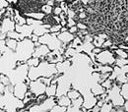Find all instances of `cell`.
I'll return each instance as SVG.
<instances>
[{"mask_svg": "<svg viewBox=\"0 0 128 112\" xmlns=\"http://www.w3.org/2000/svg\"><path fill=\"white\" fill-rule=\"evenodd\" d=\"M56 74H58L56 64H52L44 60L38 67H30L28 77L31 81H36L40 77L50 78Z\"/></svg>", "mask_w": 128, "mask_h": 112, "instance_id": "6da1fadb", "label": "cell"}, {"mask_svg": "<svg viewBox=\"0 0 128 112\" xmlns=\"http://www.w3.org/2000/svg\"><path fill=\"white\" fill-rule=\"evenodd\" d=\"M25 103L22 99L14 96V93L11 92L7 87L4 95H1V109L7 112H18L20 109L25 108Z\"/></svg>", "mask_w": 128, "mask_h": 112, "instance_id": "7a4b0ae2", "label": "cell"}, {"mask_svg": "<svg viewBox=\"0 0 128 112\" xmlns=\"http://www.w3.org/2000/svg\"><path fill=\"white\" fill-rule=\"evenodd\" d=\"M34 50H36L34 42H32V39L26 37L24 40L19 41L18 47L15 52L19 58V61H23V62L27 63V61L32 57Z\"/></svg>", "mask_w": 128, "mask_h": 112, "instance_id": "3957f363", "label": "cell"}, {"mask_svg": "<svg viewBox=\"0 0 128 112\" xmlns=\"http://www.w3.org/2000/svg\"><path fill=\"white\" fill-rule=\"evenodd\" d=\"M18 62L19 58L16 52L7 47L1 55V74H6L7 72L14 70L18 66Z\"/></svg>", "mask_w": 128, "mask_h": 112, "instance_id": "277c9868", "label": "cell"}, {"mask_svg": "<svg viewBox=\"0 0 128 112\" xmlns=\"http://www.w3.org/2000/svg\"><path fill=\"white\" fill-rule=\"evenodd\" d=\"M29 65L27 63L25 64H21V65H18L16 68L14 70H11L9 72H7L6 76H8V78L10 79L12 85H16L18 83H21V82H25L29 79L28 77V73H29Z\"/></svg>", "mask_w": 128, "mask_h": 112, "instance_id": "5b68a950", "label": "cell"}, {"mask_svg": "<svg viewBox=\"0 0 128 112\" xmlns=\"http://www.w3.org/2000/svg\"><path fill=\"white\" fill-rule=\"evenodd\" d=\"M110 101L112 103L113 107H123L125 104V99L121 96V86L117 85L115 82L110 90L106 91Z\"/></svg>", "mask_w": 128, "mask_h": 112, "instance_id": "8992f818", "label": "cell"}, {"mask_svg": "<svg viewBox=\"0 0 128 112\" xmlns=\"http://www.w3.org/2000/svg\"><path fill=\"white\" fill-rule=\"evenodd\" d=\"M59 32H55V33H50L49 32V33H46V34L40 36L38 41L42 44L48 45L51 51L58 50V49H60V48L62 47V42L57 37V35L59 34Z\"/></svg>", "mask_w": 128, "mask_h": 112, "instance_id": "52a82bcc", "label": "cell"}, {"mask_svg": "<svg viewBox=\"0 0 128 112\" xmlns=\"http://www.w3.org/2000/svg\"><path fill=\"white\" fill-rule=\"evenodd\" d=\"M116 56L110 49H104L100 53L96 55V62L100 65H110L115 66Z\"/></svg>", "mask_w": 128, "mask_h": 112, "instance_id": "ba28073f", "label": "cell"}, {"mask_svg": "<svg viewBox=\"0 0 128 112\" xmlns=\"http://www.w3.org/2000/svg\"><path fill=\"white\" fill-rule=\"evenodd\" d=\"M56 104V97H48L42 103L32 105L29 109V112H49Z\"/></svg>", "mask_w": 128, "mask_h": 112, "instance_id": "9c48e42d", "label": "cell"}, {"mask_svg": "<svg viewBox=\"0 0 128 112\" xmlns=\"http://www.w3.org/2000/svg\"><path fill=\"white\" fill-rule=\"evenodd\" d=\"M46 87H48L46 85H44L42 82H40L38 79L36 81H31V83L29 84V90L36 96L44 95L46 91Z\"/></svg>", "mask_w": 128, "mask_h": 112, "instance_id": "30bf717a", "label": "cell"}, {"mask_svg": "<svg viewBox=\"0 0 128 112\" xmlns=\"http://www.w3.org/2000/svg\"><path fill=\"white\" fill-rule=\"evenodd\" d=\"M28 91H29V86L25 82L18 83L14 86V96L22 100L25 98Z\"/></svg>", "mask_w": 128, "mask_h": 112, "instance_id": "8fae6325", "label": "cell"}, {"mask_svg": "<svg viewBox=\"0 0 128 112\" xmlns=\"http://www.w3.org/2000/svg\"><path fill=\"white\" fill-rule=\"evenodd\" d=\"M13 31H16V23L9 18L1 19V32L8 33Z\"/></svg>", "mask_w": 128, "mask_h": 112, "instance_id": "7c38bea8", "label": "cell"}, {"mask_svg": "<svg viewBox=\"0 0 128 112\" xmlns=\"http://www.w3.org/2000/svg\"><path fill=\"white\" fill-rule=\"evenodd\" d=\"M50 49L48 47V45L46 44H40V46H36V50L32 54V57L34 58H40V60H42L46 56H48V54L50 53Z\"/></svg>", "mask_w": 128, "mask_h": 112, "instance_id": "4fadbf2b", "label": "cell"}, {"mask_svg": "<svg viewBox=\"0 0 128 112\" xmlns=\"http://www.w3.org/2000/svg\"><path fill=\"white\" fill-rule=\"evenodd\" d=\"M34 27L30 25H24V26L16 25V32L22 33L25 37H28V38H31V36L34 33Z\"/></svg>", "mask_w": 128, "mask_h": 112, "instance_id": "5bb4252c", "label": "cell"}, {"mask_svg": "<svg viewBox=\"0 0 128 112\" xmlns=\"http://www.w3.org/2000/svg\"><path fill=\"white\" fill-rule=\"evenodd\" d=\"M75 36H76L75 34L69 32V31L65 32H59V34L57 35L58 39L62 42V44H66V45H68L69 43H71L74 40Z\"/></svg>", "mask_w": 128, "mask_h": 112, "instance_id": "9a60e30c", "label": "cell"}, {"mask_svg": "<svg viewBox=\"0 0 128 112\" xmlns=\"http://www.w3.org/2000/svg\"><path fill=\"white\" fill-rule=\"evenodd\" d=\"M50 28H51V25H48V24H44V25H40V26H38L34 28V33L38 36H42L46 33H49L50 32Z\"/></svg>", "mask_w": 128, "mask_h": 112, "instance_id": "2e32d148", "label": "cell"}, {"mask_svg": "<svg viewBox=\"0 0 128 112\" xmlns=\"http://www.w3.org/2000/svg\"><path fill=\"white\" fill-rule=\"evenodd\" d=\"M72 62L70 59H65L62 62H59L56 64V68H57V71L59 74H64L67 72V70L71 67Z\"/></svg>", "mask_w": 128, "mask_h": 112, "instance_id": "e0dca14e", "label": "cell"}, {"mask_svg": "<svg viewBox=\"0 0 128 112\" xmlns=\"http://www.w3.org/2000/svg\"><path fill=\"white\" fill-rule=\"evenodd\" d=\"M91 92H92L96 96H102V94L106 93V90L102 86V84L96 83L95 85L92 86V88H91Z\"/></svg>", "mask_w": 128, "mask_h": 112, "instance_id": "ac0fdd59", "label": "cell"}, {"mask_svg": "<svg viewBox=\"0 0 128 112\" xmlns=\"http://www.w3.org/2000/svg\"><path fill=\"white\" fill-rule=\"evenodd\" d=\"M56 100H57V104H58V105L64 106V107H69V106L72 104V100H71L67 96L56 97Z\"/></svg>", "mask_w": 128, "mask_h": 112, "instance_id": "d6986e66", "label": "cell"}, {"mask_svg": "<svg viewBox=\"0 0 128 112\" xmlns=\"http://www.w3.org/2000/svg\"><path fill=\"white\" fill-rule=\"evenodd\" d=\"M46 95L48 97H56L57 95V84H51L46 87Z\"/></svg>", "mask_w": 128, "mask_h": 112, "instance_id": "ffe728a7", "label": "cell"}, {"mask_svg": "<svg viewBox=\"0 0 128 112\" xmlns=\"http://www.w3.org/2000/svg\"><path fill=\"white\" fill-rule=\"evenodd\" d=\"M24 16H26L27 18H32V19H36V20H44L46 18V14L42 13V12H30V13H24L22 14Z\"/></svg>", "mask_w": 128, "mask_h": 112, "instance_id": "44dd1931", "label": "cell"}, {"mask_svg": "<svg viewBox=\"0 0 128 112\" xmlns=\"http://www.w3.org/2000/svg\"><path fill=\"white\" fill-rule=\"evenodd\" d=\"M5 42H6V46L9 48V49H11V50H13V51H16L17 47H18V43H19L18 40L7 37V38L5 39Z\"/></svg>", "mask_w": 128, "mask_h": 112, "instance_id": "7402d4cb", "label": "cell"}, {"mask_svg": "<svg viewBox=\"0 0 128 112\" xmlns=\"http://www.w3.org/2000/svg\"><path fill=\"white\" fill-rule=\"evenodd\" d=\"M7 37H9V38H13V39H16V40H18V41L24 40V39L26 38L22 33L16 32V31H13V32H8V33H7Z\"/></svg>", "mask_w": 128, "mask_h": 112, "instance_id": "603a6c76", "label": "cell"}, {"mask_svg": "<svg viewBox=\"0 0 128 112\" xmlns=\"http://www.w3.org/2000/svg\"><path fill=\"white\" fill-rule=\"evenodd\" d=\"M67 96H68L71 100H74V99H77V98L81 97L82 95H81V93L79 91H77V90H75V89H71V90L68 92Z\"/></svg>", "mask_w": 128, "mask_h": 112, "instance_id": "cb8c5ba5", "label": "cell"}, {"mask_svg": "<svg viewBox=\"0 0 128 112\" xmlns=\"http://www.w3.org/2000/svg\"><path fill=\"white\" fill-rule=\"evenodd\" d=\"M115 54L116 57H120V58H125L128 59V52L126 50H123V49H120V48H117L115 50H112Z\"/></svg>", "mask_w": 128, "mask_h": 112, "instance_id": "d4e9b609", "label": "cell"}, {"mask_svg": "<svg viewBox=\"0 0 128 112\" xmlns=\"http://www.w3.org/2000/svg\"><path fill=\"white\" fill-rule=\"evenodd\" d=\"M27 25H30L32 27H38V26H40V25H44V21L42 20H36V19H32V18H27Z\"/></svg>", "mask_w": 128, "mask_h": 112, "instance_id": "484cf974", "label": "cell"}, {"mask_svg": "<svg viewBox=\"0 0 128 112\" xmlns=\"http://www.w3.org/2000/svg\"><path fill=\"white\" fill-rule=\"evenodd\" d=\"M106 39L100 37L98 35H94V40H93V43L96 47H102Z\"/></svg>", "mask_w": 128, "mask_h": 112, "instance_id": "4316f807", "label": "cell"}, {"mask_svg": "<svg viewBox=\"0 0 128 112\" xmlns=\"http://www.w3.org/2000/svg\"><path fill=\"white\" fill-rule=\"evenodd\" d=\"M42 60L40 58H34V57H32L30 58L28 61H27V64L29 65V67H38V65L40 64Z\"/></svg>", "mask_w": 128, "mask_h": 112, "instance_id": "83f0119b", "label": "cell"}, {"mask_svg": "<svg viewBox=\"0 0 128 112\" xmlns=\"http://www.w3.org/2000/svg\"><path fill=\"white\" fill-rule=\"evenodd\" d=\"M112 110H113V105L110 101H108V102H106L100 107V112H112Z\"/></svg>", "mask_w": 128, "mask_h": 112, "instance_id": "f1b7e54d", "label": "cell"}, {"mask_svg": "<svg viewBox=\"0 0 128 112\" xmlns=\"http://www.w3.org/2000/svg\"><path fill=\"white\" fill-rule=\"evenodd\" d=\"M42 12L44 13L46 15H51L53 12V7L48 4H44L42 6Z\"/></svg>", "mask_w": 128, "mask_h": 112, "instance_id": "f546056e", "label": "cell"}, {"mask_svg": "<svg viewBox=\"0 0 128 112\" xmlns=\"http://www.w3.org/2000/svg\"><path fill=\"white\" fill-rule=\"evenodd\" d=\"M88 110L85 107H76L73 105H70L69 107H67V111L66 112H87Z\"/></svg>", "mask_w": 128, "mask_h": 112, "instance_id": "4dcf8cb0", "label": "cell"}, {"mask_svg": "<svg viewBox=\"0 0 128 112\" xmlns=\"http://www.w3.org/2000/svg\"><path fill=\"white\" fill-rule=\"evenodd\" d=\"M128 65V59L125 58H120V57H116V60H115V66H118V67H124Z\"/></svg>", "mask_w": 128, "mask_h": 112, "instance_id": "1f68e13d", "label": "cell"}, {"mask_svg": "<svg viewBox=\"0 0 128 112\" xmlns=\"http://www.w3.org/2000/svg\"><path fill=\"white\" fill-rule=\"evenodd\" d=\"M113 84H114V82L112 80H110V78L108 79L106 81H104L102 84V86L106 90V91H108V90H110L112 88V86H113Z\"/></svg>", "mask_w": 128, "mask_h": 112, "instance_id": "d6a6232c", "label": "cell"}, {"mask_svg": "<svg viewBox=\"0 0 128 112\" xmlns=\"http://www.w3.org/2000/svg\"><path fill=\"white\" fill-rule=\"evenodd\" d=\"M83 103H84V98H83V96H81V97L77 98V99L72 100V104L71 105L76 106V107H82L83 106Z\"/></svg>", "mask_w": 128, "mask_h": 112, "instance_id": "836d02e7", "label": "cell"}, {"mask_svg": "<svg viewBox=\"0 0 128 112\" xmlns=\"http://www.w3.org/2000/svg\"><path fill=\"white\" fill-rule=\"evenodd\" d=\"M1 83L4 84L6 87L12 85V83H11L10 79L8 78V76H6V75H4V74H1Z\"/></svg>", "mask_w": 128, "mask_h": 112, "instance_id": "e575fe53", "label": "cell"}, {"mask_svg": "<svg viewBox=\"0 0 128 112\" xmlns=\"http://www.w3.org/2000/svg\"><path fill=\"white\" fill-rule=\"evenodd\" d=\"M67 111V107H64V106H60L58 104H56L51 110L49 112H66Z\"/></svg>", "mask_w": 128, "mask_h": 112, "instance_id": "d590c367", "label": "cell"}, {"mask_svg": "<svg viewBox=\"0 0 128 112\" xmlns=\"http://www.w3.org/2000/svg\"><path fill=\"white\" fill-rule=\"evenodd\" d=\"M61 28H62V26L60 25V24H57V25H53V26H51V28H50V33H55V32H59L61 31Z\"/></svg>", "mask_w": 128, "mask_h": 112, "instance_id": "8d00e7d4", "label": "cell"}, {"mask_svg": "<svg viewBox=\"0 0 128 112\" xmlns=\"http://www.w3.org/2000/svg\"><path fill=\"white\" fill-rule=\"evenodd\" d=\"M48 96L44 94V95H42V96H36V104H40V103H42L46 98H48Z\"/></svg>", "mask_w": 128, "mask_h": 112, "instance_id": "74e56055", "label": "cell"}, {"mask_svg": "<svg viewBox=\"0 0 128 112\" xmlns=\"http://www.w3.org/2000/svg\"><path fill=\"white\" fill-rule=\"evenodd\" d=\"M112 45H113V41H112V38H110V39H106V40L104 41V45H102V49H110Z\"/></svg>", "mask_w": 128, "mask_h": 112, "instance_id": "f35d334b", "label": "cell"}, {"mask_svg": "<svg viewBox=\"0 0 128 112\" xmlns=\"http://www.w3.org/2000/svg\"><path fill=\"white\" fill-rule=\"evenodd\" d=\"M62 12H63V10L61 9V7H60V6H54V7H53L52 15H54V16H59Z\"/></svg>", "mask_w": 128, "mask_h": 112, "instance_id": "ab89813d", "label": "cell"}, {"mask_svg": "<svg viewBox=\"0 0 128 112\" xmlns=\"http://www.w3.org/2000/svg\"><path fill=\"white\" fill-rule=\"evenodd\" d=\"M76 25H77V23L73 18H68L67 19V27L68 28H72V27H74Z\"/></svg>", "mask_w": 128, "mask_h": 112, "instance_id": "60d3db41", "label": "cell"}, {"mask_svg": "<svg viewBox=\"0 0 128 112\" xmlns=\"http://www.w3.org/2000/svg\"><path fill=\"white\" fill-rule=\"evenodd\" d=\"M77 27H78V29L79 30H88V26L85 24V23H83V22H78L77 23Z\"/></svg>", "mask_w": 128, "mask_h": 112, "instance_id": "b9f144b4", "label": "cell"}, {"mask_svg": "<svg viewBox=\"0 0 128 112\" xmlns=\"http://www.w3.org/2000/svg\"><path fill=\"white\" fill-rule=\"evenodd\" d=\"M10 3L7 0H1L0 1V8H8Z\"/></svg>", "mask_w": 128, "mask_h": 112, "instance_id": "7bdbcfd3", "label": "cell"}, {"mask_svg": "<svg viewBox=\"0 0 128 112\" xmlns=\"http://www.w3.org/2000/svg\"><path fill=\"white\" fill-rule=\"evenodd\" d=\"M69 32H71V33H73V34H77V32L79 31V29H78V27H77V25L76 26H74V27H72V28H69Z\"/></svg>", "mask_w": 128, "mask_h": 112, "instance_id": "ee69618b", "label": "cell"}, {"mask_svg": "<svg viewBox=\"0 0 128 112\" xmlns=\"http://www.w3.org/2000/svg\"><path fill=\"white\" fill-rule=\"evenodd\" d=\"M30 39H32V42H38V41L40 40V36H38V35H36L34 33H32V35L31 36Z\"/></svg>", "mask_w": 128, "mask_h": 112, "instance_id": "f6af8a7d", "label": "cell"}, {"mask_svg": "<svg viewBox=\"0 0 128 112\" xmlns=\"http://www.w3.org/2000/svg\"><path fill=\"white\" fill-rule=\"evenodd\" d=\"M60 25H61L62 27H67V20H61Z\"/></svg>", "mask_w": 128, "mask_h": 112, "instance_id": "bcb514c9", "label": "cell"}, {"mask_svg": "<svg viewBox=\"0 0 128 112\" xmlns=\"http://www.w3.org/2000/svg\"><path fill=\"white\" fill-rule=\"evenodd\" d=\"M0 112H7V111H5L4 109H1V111H0Z\"/></svg>", "mask_w": 128, "mask_h": 112, "instance_id": "7dc6e473", "label": "cell"}, {"mask_svg": "<svg viewBox=\"0 0 128 112\" xmlns=\"http://www.w3.org/2000/svg\"><path fill=\"white\" fill-rule=\"evenodd\" d=\"M126 44H127V45H128V42H127V43H126Z\"/></svg>", "mask_w": 128, "mask_h": 112, "instance_id": "c3c4849f", "label": "cell"}, {"mask_svg": "<svg viewBox=\"0 0 128 112\" xmlns=\"http://www.w3.org/2000/svg\"><path fill=\"white\" fill-rule=\"evenodd\" d=\"M87 112H89V111H87Z\"/></svg>", "mask_w": 128, "mask_h": 112, "instance_id": "681fc988", "label": "cell"}, {"mask_svg": "<svg viewBox=\"0 0 128 112\" xmlns=\"http://www.w3.org/2000/svg\"><path fill=\"white\" fill-rule=\"evenodd\" d=\"M112 112H113V111H112Z\"/></svg>", "mask_w": 128, "mask_h": 112, "instance_id": "f907efd6", "label": "cell"}]
</instances>
